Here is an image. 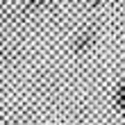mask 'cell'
I'll return each mask as SVG.
<instances>
[{"instance_id":"cell-3","label":"cell","mask_w":125,"mask_h":125,"mask_svg":"<svg viewBox=\"0 0 125 125\" xmlns=\"http://www.w3.org/2000/svg\"><path fill=\"white\" fill-rule=\"evenodd\" d=\"M46 0H30V7H39V5H43Z\"/></svg>"},{"instance_id":"cell-2","label":"cell","mask_w":125,"mask_h":125,"mask_svg":"<svg viewBox=\"0 0 125 125\" xmlns=\"http://www.w3.org/2000/svg\"><path fill=\"white\" fill-rule=\"evenodd\" d=\"M93 41V30H84L82 34L77 36V41H75V48L80 50V52H82V50H86L89 48V43Z\"/></svg>"},{"instance_id":"cell-1","label":"cell","mask_w":125,"mask_h":125,"mask_svg":"<svg viewBox=\"0 0 125 125\" xmlns=\"http://www.w3.org/2000/svg\"><path fill=\"white\" fill-rule=\"evenodd\" d=\"M114 105L118 107V112L125 114V82H121L114 89Z\"/></svg>"}]
</instances>
